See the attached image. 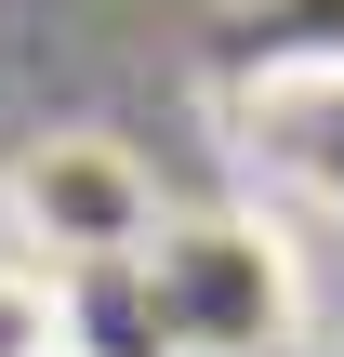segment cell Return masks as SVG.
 Masks as SVG:
<instances>
[{"label":"cell","instance_id":"cell-3","mask_svg":"<svg viewBox=\"0 0 344 357\" xmlns=\"http://www.w3.org/2000/svg\"><path fill=\"white\" fill-rule=\"evenodd\" d=\"M0 357H66V291L40 265H0Z\"/></svg>","mask_w":344,"mask_h":357},{"label":"cell","instance_id":"cell-2","mask_svg":"<svg viewBox=\"0 0 344 357\" xmlns=\"http://www.w3.org/2000/svg\"><path fill=\"white\" fill-rule=\"evenodd\" d=\"M0 212L13 238L40 252V278H93V265H133L159 238V185L119 132H40L13 172H0Z\"/></svg>","mask_w":344,"mask_h":357},{"label":"cell","instance_id":"cell-1","mask_svg":"<svg viewBox=\"0 0 344 357\" xmlns=\"http://www.w3.org/2000/svg\"><path fill=\"white\" fill-rule=\"evenodd\" d=\"M133 305L159 357H278L305 331V265L252 212H186V225L159 212V238L133 252Z\"/></svg>","mask_w":344,"mask_h":357}]
</instances>
